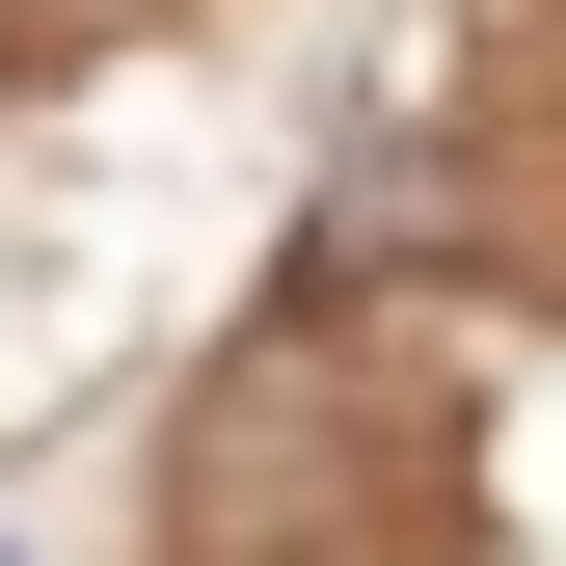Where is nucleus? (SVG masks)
Listing matches in <instances>:
<instances>
[]
</instances>
